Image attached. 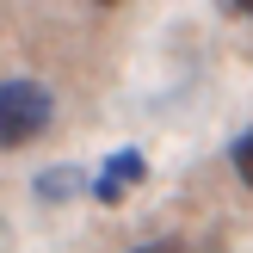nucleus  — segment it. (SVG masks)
Instances as JSON below:
<instances>
[{"label": "nucleus", "instance_id": "423d86ee", "mask_svg": "<svg viewBox=\"0 0 253 253\" xmlns=\"http://www.w3.org/2000/svg\"><path fill=\"white\" fill-rule=\"evenodd\" d=\"M229 12H241V19H253V0H229Z\"/></svg>", "mask_w": 253, "mask_h": 253}, {"label": "nucleus", "instance_id": "20e7f679", "mask_svg": "<svg viewBox=\"0 0 253 253\" xmlns=\"http://www.w3.org/2000/svg\"><path fill=\"white\" fill-rule=\"evenodd\" d=\"M229 161H235V173H241V179L253 185V130H247V136H235V142H229Z\"/></svg>", "mask_w": 253, "mask_h": 253}, {"label": "nucleus", "instance_id": "f03ea898", "mask_svg": "<svg viewBox=\"0 0 253 253\" xmlns=\"http://www.w3.org/2000/svg\"><path fill=\"white\" fill-rule=\"evenodd\" d=\"M142 179H148V155L142 148H118V155L105 161V173L93 179V198L99 204H118V198L130 192V185H142Z\"/></svg>", "mask_w": 253, "mask_h": 253}, {"label": "nucleus", "instance_id": "39448f33", "mask_svg": "<svg viewBox=\"0 0 253 253\" xmlns=\"http://www.w3.org/2000/svg\"><path fill=\"white\" fill-rule=\"evenodd\" d=\"M136 253H185L179 241H148V247H136Z\"/></svg>", "mask_w": 253, "mask_h": 253}, {"label": "nucleus", "instance_id": "f257e3e1", "mask_svg": "<svg viewBox=\"0 0 253 253\" xmlns=\"http://www.w3.org/2000/svg\"><path fill=\"white\" fill-rule=\"evenodd\" d=\"M56 118L43 81H0V148H31Z\"/></svg>", "mask_w": 253, "mask_h": 253}, {"label": "nucleus", "instance_id": "7ed1b4c3", "mask_svg": "<svg viewBox=\"0 0 253 253\" xmlns=\"http://www.w3.org/2000/svg\"><path fill=\"white\" fill-rule=\"evenodd\" d=\"M37 204H68V198H81V192H93V179H86L81 167H49V173H37Z\"/></svg>", "mask_w": 253, "mask_h": 253}]
</instances>
